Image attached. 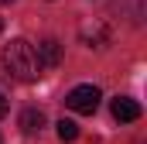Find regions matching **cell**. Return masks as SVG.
<instances>
[{
    "mask_svg": "<svg viewBox=\"0 0 147 144\" xmlns=\"http://www.w3.org/2000/svg\"><path fill=\"white\" fill-rule=\"evenodd\" d=\"M3 65H7V72H10L14 79H21V82H31V79H38V72H41L38 55H34V45L24 41V38H14V41L3 48Z\"/></svg>",
    "mask_w": 147,
    "mask_h": 144,
    "instance_id": "obj_1",
    "label": "cell"
},
{
    "mask_svg": "<svg viewBox=\"0 0 147 144\" xmlns=\"http://www.w3.org/2000/svg\"><path fill=\"white\" fill-rule=\"evenodd\" d=\"M99 100H103V93H99L92 82H82V86H75L72 93L65 96V107L72 110V113H96Z\"/></svg>",
    "mask_w": 147,
    "mask_h": 144,
    "instance_id": "obj_2",
    "label": "cell"
},
{
    "mask_svg": "<svg viewBox=\"0 0 147 144\" xmlns=\"http://www.w3.org/2000/svg\"><path fill=\"white\" fill-rule=\"evenodd\" d=\"M34 55H38V65H41V69H58V65H62V45H58L55 38H45V41L38 45Z\"/></svg>",
    "mask_w": 147,
    "mask_h": 144,
    "instance_id": "obj_3",
    "label": "cell"
},
{
    "mask_svg": "<svg viewBox=\"0 0 147 144\" xmlns=\"http://www.w3.org/2000/svg\"><path fill=\"white\" fill-rule=\"evenodd\" d=\"M113 117H116L120 124H134V120L140 117V103H137V100H127V96H116V100H113Z\"/></svg>",
    "mask_w": 147,
    "mask_h": 144,
    "instance_id": "obj_4",
    "label": "cell"
},
{
    "mask_svg": "<svg viewBox=\"0 0 147 144\" xmlns=\"http://www.w3.org/2000/svg\"><path fill=\"white\" fill-rule=\"evenodd\" d=\"M82 41L103 48V45H110V28L106 24H82Z\"/></svg>",
    "mask_w": 147,
    "mask_h": 144,
    "instance_id": "obj_5",
    "label": "cell"
},
{
    "mask_svg": "<svg viewBox=\"0 0 147 144\" xmlns=\"http://www.w3.org/2000/svg\"><path fill=\"white\" fill-rule=\"evenodd\" d=\"M41 127H45V113H41V110L31 107V110L21 113V130H24V134H38Z\"/></svg>",
    "mask_w": 147,
    "mask_h": 144,
    "instance_id": "obj_6",
    "label": "cell"
},
{
    "mask_svg": "<svg viewBox=\"0 0 147 144\" xmlns=\"http://www.w3.org/2000/svg\"><path fill=\"white\" fill-rule=\"evenodd\" d=\"M55 130H58L62 141H75V137H79V124H75V120H65V117L55 124Z\"/></svg>",
    "mask_w": 147,
    "mask_h": 144,
    "instance_id": "obj_7",
    "label": "cell"
},
{
    "mask_svg": "<svg viewBox=\"0 0 147 144\" xmlns=\"http://www.w3.org/2000/svg\"><path fill=\"white\" fill-rule=\"evenodd\" d=\"M7 110H10V103H7V96L0 93V117H7Z\"/></svg>",
    "mask_w": 147,
    "mask_h": 144,
    "instance_id": "obj_8",
    "label": "cell"
},
{
    "mask_svg": "<svg viewBox=\"0 0 147 144\" xmlns=\"http://www.w3.org/2000/svg\"><path fill=\"white\" fill-rule=\"evenodd\" d=\"M0 31H3V17H0Z\"/></svg>",
    "mask_w": 147,
    "mask_h": 144,
    "instance_id": "obj_9",
    "label": "cell"
},
{
    "mask_svg": "<svg viewBox=\"0 0 147 144\" xmlns=\"http://www.w3.org/2000/svg\"><path fill=\"white\" fill-rule=\"evenodd\" d=\"M3 3H14V0H3Z\"/></svg>",
    "mask_w": 147,
    "mask_h": 144,
    "instance_id": "obj_10",
    "label": "cell"
},
{
    "mask_svg": "<svg viewBox=\"0 0 147 144\" xmlns=\"http://www.w3.org/2000/svg\"><path fill=\"white\" fill-rule=\"evenodd\" d=\"M0 144H3V141H0Z\"/></svg>",
    "mask_w": 147,
    "mask_h": 144,
    "instance_id": "obj_11",
    "label": "cell"
}]
</instances>
